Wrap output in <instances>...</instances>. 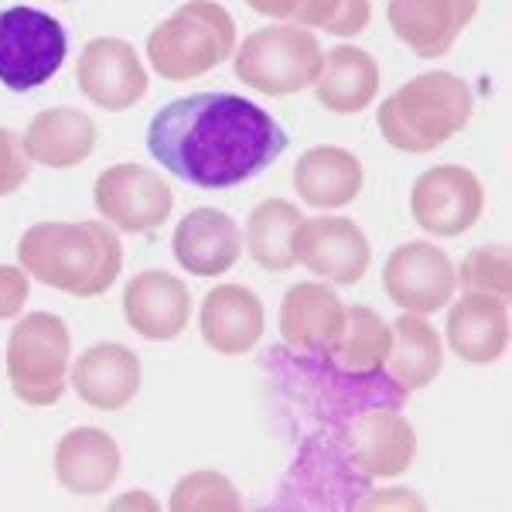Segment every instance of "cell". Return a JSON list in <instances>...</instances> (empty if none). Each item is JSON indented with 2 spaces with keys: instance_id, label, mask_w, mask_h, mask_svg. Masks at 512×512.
<instances>
[{
  "instance_id": "obj_27",
  "label": "cell",
  "mask_w": 512,
  "mask_h": 512,
  "mask_svg": "<svg viewBox=\"0 0 512 512\" xmlns=\"http://www.w3.org/2000/svg\"><path fill=\"white\" fill-rule=\"evenodd\" d=\"M301 209L287 198H267L246 219V250L253 263L270 274H284L294 267V233L301 226Z\"/></svg>"
},
{
  "instance_id": "obj_1",
  "label": "cell",
  "mask_w": 512,
  "mask_h": 512,
  "mask_svg": "<svg viewBox=\"0 0 512 512\" xmlns=\"http://www.w3.org/2000/svg\"><path fill=\"white\" fill-rule=\"evenodd\" d=\"M147 151L195 188L243 185L287 151L284 127L233 93H195L161 106L147 123Z\"/></svg>"
},
{
  "instance_id": "obj_21",
  "label": "cell",
  "mask_w": 512,
  "mask_h": 512,
  "mask_svg": "<svg viewBox=\"0 0 512 512\" xmlns=\"http://www.w3.org/2000/svg\"><path fill=\"white\" fill-rule=\"evenodd\" d=\"M120 475V448L99 427H76L55 448V478L72 495H103Z\"/></svg>"
},
{
  "instance_id": "obj_15",
  "label": "cell",
  "mask_w": 512,
  "mask_h": 512,
  "mask_svg": "<svg viewBox=\"0 0 512 512\" xmlns=\"http://www.w3.org/2000/svg\"><path fill=\"white\" fill-rule=\"evenodd\" d=\"M123 318L140 338L171 342L188 328L192 318V294L175 274L144 270L123 291Z\"/></svg>"
},
{
  "instance_id": "obj_14",
  "label": "cell",
  "mask_w": 512,
  "mask_h": 512,
  "mask_svg": "<svg viewBox=\"0 0 512 512\" xmlns=\"http://www.w3.org/2000/svg\"><path fill=\"white\" fill-rule=\"evenodd\" d=\"M478 14V0H390L393 35L417 59H441Z\"/></svg>"
},
{
  "instance_id": "obj_16",
  "label": "cell",
  "mask_w": 512,
  "mask_h": 512,
  "mask_svg": "<svg viewBox=\"0 0 512 512\" xmlns=\"http://www.w3.org/2000/svg\"><path fill=\"white\" fill-rule=\"evenodd\" d=\"M345 308L325 280L294 284L280 301V335L297 352L328 355L345 328Z\"/></svg>"
},
{
  "instance_id": "obj_4",
  "label": "cell",
  "mask_w": 512,
  "mask_h": 512,
  "mask_svg": "<svg viewBox=\"0 0 512 512\" xmlns=\"http://www.w3.org/2000/svg\"><path fill=\"white\" fill-rule=\"evenodd\" d=\"M236 52V21L216 0H188L147 38L151 69L168 82H188L219 69Z\"/></svg>"
},
{
  "instance_id": "obj_18",
  "label": "cell",
  "mask_w": 512,
  "mask_h": 512,
  "mask_svg": "<svg viewBox=\"0 0 512 512\" xmlns=\"http://www.w3.org/2000/svg\"><path fill=\"white\" fill-rule=\"evenodd\" d=\"M175 260L195 277H219L236 267L243 233L236 219L219 209H192L175 229Z\"/></svg>"
},
{
  "instance_id": "obj_7",
  "label": "cell",
  "mask_w": 512,
  "mask_h": 512,
  "mask_svg": "<svg viewBox=\"0 0 512 512\" xmlns=\"http://www.w3.org/2000/svg\"><path fill=\"white\" fill-rule=\"evenodd\" d=\"M69 55L65 28L38 7L0 11V82L11 93L45 86Z\"/></svg>"
},
{
  "instance_id": "obj_34",
  "label": "cell",
  "mask_w": 512,
  "mask_h": 512,
  "mask_svg": "<svg viewBox=\"0 0 512 512\" xmlns=\"http://www.w3.org/2000/svg\"><path fill=\"white\" fill-rule=\"evenodd\" d=\"M376 506H414V509H424V502L417 495H410L407 489H390V495H376V499L366 502V509H376Z\"/></svg>"
},
{
  "instance_id": "obj_22",
  "label": "cell",
  "mask_w": 512,
  "mask_h": 512,
  "mask_svg": "<svg viewBox=\"0 0 512 512\" xmlns=\"http://www.w3.org/2000/svg\"><path fill=\"white\" fill-rule=\"evenodd\" d=\"M28 161L45 168H76L93 154L96 147V123L82 110L59 106V110H41L28 123L21 137Z\"/></svg>"
},
{
  "instance_id": "obj_20",
  "label": "cell",
  "mask_w": 512,
  "mask_h": 512,
  "mask_svg": "<svg viewBox=\"0 0 512 512\" xmlns=\"http://www.w3.org/2000/svg\"><path fill=\"white\" fill-rule=\"evenodd\" d=\"M448 342L454 355L489 366L509 349V301L495 294H465L448 311Z\"/></svg>"
},
{
  "instance_id": "obj_19",
  "label": "cell",
  "mask_w": 512,
  "mask_h": 512,
  "mask_svg": "<svg viewBox=\"0 0 512 512\" xmlns=\"http://www.w3.org/2000/svg\"><path fill=\"white\" fill-rule=\"evenodd\" d=\"M202 338L219 355H246L263 338V301L243 284H219L202 301Z\"/></svg>"
},
{
  "instance_id": "obj_8",
  "label": "cell",
  "mask_w": 512,
  "mask_h": 512,
  "mask_svg": "<svg viewBox=\"0 0 512 512\" xmlns=\"http://www.w3.org/2000/svg\"><path fill=\"white\" fill-rule=\"evenodd\" d=\"M96 212L110 219L123 233H151L164 226L175 209V192L147 164H113L96 178L93 188Z\"/></svg>"
},
{
  "instance_id": "obj_24",
  "label": "cell",
  "mask_w": 512,
  "mask_h": 512,
  "mask_svg": "<svg viewBox=\"0 0 512 512\" xmlns=\"http://www.w3.org/2000/svg\"><path fill=\"white\" fill-rule=\"evenodd\" d=\"M315 93L332 113H362L379 93V65L366 48L338 45L321 62Z\"/></svg>"
},
{
  "instance_id": "obj_26",
  "label": "cell",
  "mask_w": 512,
  "mask_h": 512,
  "mask_svg": "<svg viewBox=\"0 0 512 512\" xmlns=\"http://www.w3.org/2000/svg\"><path fill=\"white\" fill-rule=\"evenodd\" d=\"M390 345L393 328L386 325L383 315H376L366 304H352V308H345V328L328 349V359L352 376H376L379 369H386Z\"/></svg>"
},
{
  "instance_id": "obj_10",
  "label": "cell",
  "mask_w": 512,
  "mask_h": 512,
  "mask_svg": "<svg viewBox=\"0 0 512 512\" xmlns=\"http://www.w3.org/2000/svg\"><path fill=\"white\" fill-rule=\"evenodd\" d=\"M345 461L366 478L403 475L417 458V431L403 414L373 407L359 414L338 437Z\"/></svg>"
},
{
  "instance_id": "obj_6",
  "label": "cell",
  "mask_w": 512,
  "mask_h": 512,
  "mask_svg": "<svg viewBox=\"0 0 512 512\" xmlns=\"http://www.w3.org/2000/svg\"><path fill=\"white\" fill-rule=\"evenodd\" d=\"M72 338L59 315L35 311L21 318L7 338V379L11 390L28 407H52L65 393Z\"/></svg>"
},
{
  "instance_id": "obj_33",
  "label": "cell",
  "mask_w": 512,
  "mask_h": 512,
  "mask_svg": "<svg viewBox=\"0 0 512 512\" xmlns=\"http://www.w3.org/2000/svg\"><path fill=\"white\" fill-rule=\"evenodd\" d=\"M246 4H250L256 14H263V18L291 21L294 24V18H297V11H301L304 0H246Z\"/></svg>"
},
{
  "instance_id": "obj_23",
  "label": "cell",
  "mask_w": 512,
  "mask_h": 512,
  "mask_svg": "<svg viewBox=\"0 0 512 512\" xmlns=\"http://www.w3.org/2000/svg\"><path fill=\"white\" fill-rule=\"evenodd\" d=\"M294 188L311 209H345L362 192V161L345 147H311L294 164Z\"/></svg>"
},
{
  "instance_id": "obj_2",
  "label": "cell",
  "mask_w": 512,
  "mask_h": 512,
  "mask_svg": "<svg viewBox=\"0 0 512 512\" xmlns=\"http://www.w3.org/2000/svg\"><path fill=\"white\" fill-rule=\"evenodd\" d=\"M24 274L72 297H99L123 267V243L106 222H38L18 243Z\"/></svg>"
},
{
  "instance_id": "obj_32",
  "label": "cell",
  "mask_w": 512,
  "mask_h": 512,
  "mask_svg": "<svg viewBox=\"0 0 512 512\" xmlns=\"http://www.w3.org/2000/svg\"><path fill=\"white\" fill-rule=\"evenodd\" d=\"M24 301H28V274H24V267L4 263L0 267V321L18 318Z\"/></svg>"
},
{
  "instance_id": "obj_25",
  "label": "cell",
  "mask_w": 512,
  "mask_h": 512,
  "mask_svg": "<svg viewBox=\"0 0 512 512\" xmlns=\"http://www.w3.org/2000/svg\"><path fill=\"white\" fill-rule=\"evenodd\" d=\"M390 328H393V345H390L386 369H390L393 383L407 393L431 386L444 366V349L437 328L424 315H410V311L396 318Z\"/></svg>"
},
{
  "instance_id": "obj_17",
  "label": "cell",
  "mask_w": 512,
  "mask_h": 512,
  "mask_svg": "<svg viewBox=\"0 0 512 512\" xmlns=\"http://www.w3.org/2000/svg\"><path fill=\"white\" fill-rule=\"evenodd\" d=\"M69 383L82 403L113 414V410H123L137 400L140 359L120 342H99L76 359Z\"/></svg>"
},
{
  "instance_id": "obj_30",
  "label": "cell",
  "mask_w": 512,
  "mask_h": 512,
  "mask_svg": "<svg viewBox=\"0 0 512 512\" xmlns=\"http://www.w3.org/2000/svg\"><path fill=\"white\" fill-rule=\"evenodd\" d=\"M373 4L369 0H304L297 11V28H321L335 38H355L369 28Z\"/></svg>"
},
{
  "instance_id": "obj_31",
  "label": "cell",
  "mask_w": 512,
  "mask_h": 512,
  "mask_svg": "<svg viewBox=\"0 0 512 512\" xmlns=\"http://www.w3.org/2000/svg\"><path fill=\"white\" fill-rule=\"evenodd\" d=\"M28 154H24V144L14 130L0 127V198L14 195L18 188L28 181Z\"/></svg>"
},
{
  "instance_id": "obj_12",
  "label": "cell",
  "mask_w": 512,
  "mask_h": 512,
  "mask_svg": "<svg viewBox=\"0 0 512 512\" xmlns=\"http://www.w3.org/2000/svg\"><path fill=\"white\" fill-rule=\"evenodd\" d=\"M294 260L304 263L311 274H318L328 284L349 287L366 277L373 250H369L366 233L352 219L318 216L301 219V226H297Z\"/></svg>"
},
{
  "instance_id": "obj_5",
  "label": "cell",
  "mask_w": 512,
  "mask_h": 512,
  "mask_svg": "<svg viewBox=\"0 0 512 512\" xmlns=\"http://www.w3.org/2000/svg\"><path fill=\"white\" fill-rule=\"evenodd\" d=\"M321 62L325 52L315 31L297 24H270L253 31L233 55L236 79L263 96H291L315 86Z\"/></svg>"
},
{
  "instance_id": "obj_29",
  "label": "cell",
  "mask_w": 512,
  "mask_h": 512,
  "mask_svg": "<svg viewBox=\"0 0 512 512\" xmlns=\"http://www.w3.org/2000/svg\"><path fill=\"white\" fill-rule=\"evenodd\" d=\"M168 506L175 512H236L243 509V499L226 475L192 472L175 485Z\"/></svg>"
},
{
  "instance_id": "obj_11",
  "label": "cell",
  "mask_w": 512,
  "mask_h": 512,
  "mask_svg": "<svg viewBox=\"0 0 512 512\" xmlns=\"http://www.w3.org/2000/svg\"><path fill=\"white\" fill-rule=\"evenodd\" d=\"M383 287L396 308L410 315H431L451 304L454 297V263L434 243H403L390 253L383 267Z\"/></svg>"
},
{
  "instance_id": "obj_3",
  "label": "cell",
  "mask_w": 512,
  "mask_h": 512,
  "mask_svg": "<svg viewBox=\"0 0 512 512\" xmlns=\"http://www.w3.org/2000/svg\"><path fill=\"white\" fill-rule=\"evenodd\" d=\"M472 106V89L461 76L424 72L383 99L376 110V127L396 151L431 154L468 127Z\"/></svg>"
},
{
  "instance_id": "obj_9",
  "label": "cell",
  "mask_w": 512,
  "mask_h": 512,
  "mask_svg": "<svg viewBox=\"0 0 512 512\" xmlns=\"http://www.w3.org/2000/svg\"><path fill=\"white\" fill-rule=\"evenodd\" d=\"M485 209V188L461 164H437L414 181L410 216L424 233L454 239L475 226Z\"/></svg>"
},
{
  "instance_id": "obj_28",
  "label": "cell",
  "mask_w": 512,
  "mask_h": 512,
  "mask_svg": "<svg viewBox=\"0 0 512 512\" xmlns=\"http://www.w3.org/2000/svg\"><path fill=\"white\" fill-rule=\"evenodd\" d=\"M454 280L461 284L465 294H495L502 301H509L512 287V260L509 246H475L472 253H465L461 267L454 270Z\"/></svg>"
},
{
  "instance_id": "obj_13",
  "label": "cell",
  "mask_w": 512,
  "mask_h": 512,
  "mask_svg": "<svg viewBox=\"0 0 512 512\" xmlns=\"http://www.w3.org/2000/svg\"><path fill=\"white\" fill-rule=\"evenodd\" d=\"M76 82L89 103L110 113L130 110L147 96V69L123 38L89 41L76 62Z\"/></svg>"
}]
</instances>
